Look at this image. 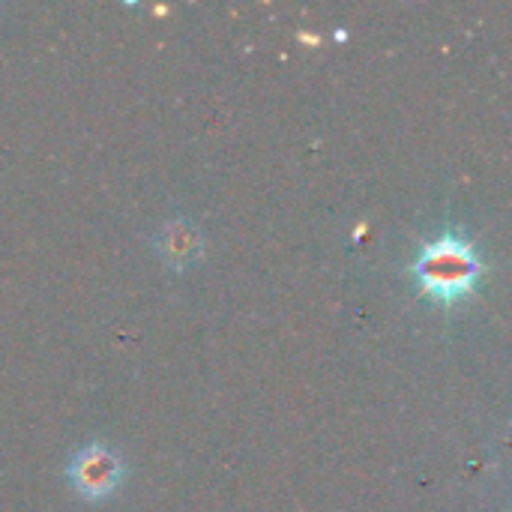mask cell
<instances>
[{
  "label": "cell",
  "mask_w": 512,
  "mask_h": 512,
  "mask_svg": "<svg viewBox=\"0 0 512 512\" xmlns=\"http://www.w3.org/2000/svg\"><path fill=\"white\" fill-rule=\"evenodd\" d=\"M414 273L432 300L456 303L474 291L477 279L483 276V261H480L474 243H468L462 234L450 231V234H441V237L423 243V249L414 261Z\"/></svg>",
  "instance_id": "obj_1"
},
{
  "label": "cell",
  "mask_w": 512,
  "mask_h": 512,
  "mask_svg": "<svg viewBox=\"0 0 512 512\" xmlns=\"http://www.w3.org/2000/svg\"><path fill=\"white\" fill-rule=\"evenodd\" d=\"M69 483L84 501H105L123 480V462L105 444H90L78 450L69 462Z\"/></svg>",
  "instance_id": "obj_2"
},
{
  "label": "cell",
  "mask_w": 512,
  "mask_h": 512,
  "mask_svg": "<svg viewBox=\"0 0 512 512\" xmlns=\"http://www.w3.org/2000/svg\"><path fill=\"white\" fill-rule=\"evenodd\" d=\"M153 246L171 270H186L204 255V234L186 219H171L156 231Z\"/></svg>",
  "instance_id": "obj_3"
}]
</instances>
